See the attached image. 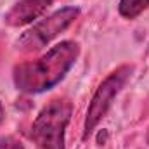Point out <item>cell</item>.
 I'll return each instance as SVG.
<instances>
[{
    "label": "cell",
    "instance_id": "52a82bcc",
    "mask_svg": "<svg viewBox=\"0 0 149 149\" xmlns=\"http://www.w3.org/2000/svg\"><path fill=\"white\" fill-rule=\"evenodd\" d=\"M0 149H24V146L12 135H5L0 139Z\"/></svg>",
    "mask_w": 149,
    "mask_h": 149
},
{
    "label": "cell",
    "instance_id": "6da1fadb",
    "mask_svg": "<svg viewBox=\"0 0 149 149\" xmlns=\"http://www.w3.org/2000/svg\"><path fill=\"white\" fill-rule=\"evenodd\" d=\"M80 56V45L73 40H64L47 50L35 61L16 64L12 80L23 94H42L54 88L64 80Z\"/></svg>",
    "mask_w": 149,
    "mask_h": 149
},
{
    "label": "cell",
    "instance_id": "7a4b0ae2",
    "mask_svg": "<svg viewBox=\"0 0 149 149\" xmlns=\"http://www.w3.org/2000/svg\"><path fill=\"white\" fill-rule=\"evenodd\" d=\"M73 104L68 99H54L42 108L31 125V139L40 149H64L66 128Z\"/></svg>",
    "mask_w": 149,
    "mask_h": 149
},
{
    "label": "cell",
    "instance_id": "277c9868",
    "mask_svg": "<svg viewBox=\"0 0 149 149\" xmlns=\"http://www.w3.org/2000/svg\"><path fill=\"white\" fill-rule=\"evenodd\" d=\"M132 73H134V66L123 64L108 74L102 80V83L97 87V90L94 92L90 104L87 108V114H85V123H83V139L85 141L95 130V127L101 123V120L106 116V113L109 111L114 97L125 88V85L132 78Z\"/></svg>",
    "mask_w": 149,
    "mask_h": 149
},
{
    "label": "cell",
    "instance_id": "8992f818",
    "mask_svg": "<svg viewBox=\"0 0 149 149\" xmlns=\"http://www.w3.org/2000/svg\"><path fill=\"white\" fill-rule=\"evenodd\" d=\"M146 9H149V0H120L118 3V12L125 19H135Z\"/></svg>",
    "mask_w": 149,
    "mask_h": 149
},
{
    "label": "cell",
    "instance_id": "ba28073f",
    "mask_svg": "<svg viewBox=\"0 0 149 149\" xmlns=\"http://www.w3.org/2000/svg\"><path fill=\"white\" fill-rule=\"evenodd\" d=\"M106 137H108V132L104 130V132H101V134H99V137H97V142H99V144H101V142H104V141H106Z\"/></svg>",
    "mask_w": 149,
    "mask_h": 149
},
{
    "label": "cell",
    "instance_id": "3957f363",
    "mask_svg": "<svg viewBox=\"0 0 149 149\" xmlns=\"http://www.w3.org/2000/svg\"><path fill=\"white\" fill-rule=\"evenodd\" d=\"M80 16L78 7H63L50 16L40 19L30 30H26L21 37L16 40V49L19 52H37L49 45L56 37L66 31Z\"/></svg>",
    "mask_w": 149,
    "mask_h": 149
},
{
    "label": "cell",
    "instance_id": "30bf717a",
    "mask_svg": "<svg viewBox=\"0 0 149 149\" xmlns=\"http://www.w3.org/2000/svg\"><path fill=\"white\" fill-rule=\"evenodd\" d=\"M146 141H148V144H149V128H148V134H146Z\"/></svg>",
    "mask_w": 149,
    "mask_h": 149
},
{
    "label": "cell",
    "instance_id": "9c48e42d",
    "mask_svg": "<svg viewBox=\"0 0 149 149\" xmlns=\"http://www.w3.org/2000/svg\"><path fill=\"white\" fill-rule=\"evenodd\" d=\"M3 120H5V109H3V106H2V102H0V125L3 123Z\"/></svg>",
    "mask_w": 149,
    "mask_h": 149
},
{
    "label": "cell",
    "instance_id": "5b68a950",
    "mask_svg": "<svg viewBox=\"0 0 149 149\" xmlns=\"http://www.w3.org/2000/svg\"><path fill=\"white\" fill-rule=\"evenodd\" d=\"M56 0H21L17 2L5 16L3 21L7 26H24L38 19Z\"/></svg>",
    "mask_w": 149,
    "mask_h": 149
}]
</instances>
